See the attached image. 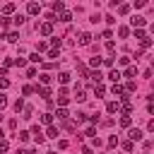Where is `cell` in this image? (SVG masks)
I'll return each instance as SVG.
<instances>
[{"label": "cell", "instance_id": "1", "mask_svg": "<svg viewBox=\"0 0 154 154\" xmlns=\"http://www.w3.org/2000/svg\"><path fill=\"white\" fill-rule=\"evenodd\" d=\"M128 137H130L132 142H140V140H142V130H140V128H132V130L128 132Z\"/></svg>", "mask_w": 154, "mask_h": 154}, {"label": "cell", "instance_id": "2", "mask_svg": "<svg viewBox=\"0 0 154 154\" xmlns=\"http://www.w3.org/2000/svg\"><path fill=\"white\" fill-rule=\"evenodd\" d=\"M121 77H123V75H121V72H118V70H116V68H113V70H111V72H108V80H111V82H113V84H118V82H121Z\"/></svg>", "mask_w": 154, "mask_h": 154}, {"label": "cell", "instance_id": "3", "mask_svg": "<svg viewBox=\"0 0 154 154\" xmlns=\"http://www.w3.org/2000/svg\"><path fill=\"white\" fill-rule=\"evenodd\" d=\"M38 31H41L44 36H51V34H53V24H51V22H46V24L38 27Z\"/></svg>", "mask_w": 154, "mask_h": 154}, {"label": "cell", "instance_id": "4", "mask_svg": "<svg viewBox=\"0 0 154 154\" xmlns=\"http://www.w3.org/2000/svg\"><path fill=\"white\" fill-rule=\"evenodd\" d=\"M27 12L29 15H38V12H41V5H38V3H29L27 5Z\"/></svg>", "mask_w": 154, "mask_h": 154}, {"label": "cell", "instance_id": "5", "mask_svg": "<svg viewBox=\"0 0 154 154\" xmlns=\"http://www.w3.org/2000/svg\"><path fill=\"white\" fill-rule=\"evenodd\" d=\"M106 111H108V113H118V111H121V104H118V101H111V104L106 106Z\"/></svg>", "mask_w": 154, "mask_h": 154}, {"label": "cell", "instance_id": "6", "mask_svg": "<svg viewBox=\"0 0 154 154\" xmlns=\"http://www.w3.org/2000/svg\"><path fill=\"white\" fill-rule=\"evenodd\" d=\"M130 24H132V27H137V29L145 27V17H132V19H130Z\"/></svg>", "mask_w": 154, "mask_h": 154}, {"label": "cell", "instance_id": "7", "mask_svg": "<svg viewBox=\"0 0 154 154\" xmlns=\"http://www.w3.org/2000/svg\"><path fill=\"white\" fill-rule=\"evenodd\" d=\"M55 116H58V121H60V123H65V121H68V116H70V113H68L65 108H58V113H55Z\"/></svg>", "mask_w": 154, "mask_h": 154}, {"label": "cell", "instance_id": "8", "mask_svg": "<svg viewBox=\"0 0 154 154\" xmlns=\"http://www.w3.org/2000/svg\"><path fill=\"white\" fill-rule=\"evenodd\" d=\"M92 44V34H82L80 36V46H89Z\"/></svg>", "mask_w": 154, "mask_h": 154}, {"label": "cell", "instance_id": "9", "mask_svg": "<svg viewBox=\"0 0 154 154\" xmlns=\"http://www.w3.org/2000/svg\"><path fill=\"white\" fill-rule=\"evenodd\" d=\"M38 92V96H44V99H51V89L48 87H41V89H36Z\"/></svg>", "mask_w": 154, "mask_h": 154}, {"label": "cell", "instance_id": "10", "mask_svg": "<svg viewBox=\"0 0 154 154\" xmlns=\"http://www.w3.org/2000/svg\"><path fill=\"white\" fill-rule=\"evenodd\" d=\"M41 123H44V125H51V123H53V113H44V116H41Z\"/></svg>", "mask_w": 154, "mask_h": 154}, {"label": "cell", "instance_id": "11", "mask_svg": "<svg viewBox=\"0 0 154 154\" xmlns=\"http://www.w3.org/2000/svg\"><path fill=\"white\" fill-rule=\"evenodd\" d=\"M89 77H92V80H94V82H96V84H101V80H104V75H101V72H99V70H96V72H92V75H89Z\"/></svg>", "mask_w": 154, "mask_h": 154}, {"label": "cell", "instance_id": "12", "mask_svg": "<svg viewBox=\"0 0 154 154\" xmlns=\"http://www.w3.org/2000/svg\"><path fill=\"white\" fill-rule=\"evenodd\" d=\"M51 7H53L55 12H65V3H60V0H58V3H53Z\"/></svg>", "mask_w": 154, "mask_h": 154}, {"label": "cell", "instance_id": "13", "mask_svg": "<svg viewBox=\"0 0 154 154\" xmlns=\"http://www.w3.org/2000/svg\"><path fill=\"white\" fill-rule=\"evenodd\" d=\"M113 94H118L121 99H123V96H125V89H123L121 84H113Z\"/></svg>", "mask_w": 154, "mask_h": 154}, {"label": "cell", "instance_id": "14", "mask_svg": "<svg viewBox=\"0 0 154 154\" xmlns=\"http://www.w3.org/2000/svg\"><path fill=\"white\" fill-rule=\"evenodd\" d=\"M46 137H51V140H53V137H58V128H53V125H51V128L46 130Z\"/></svg>", "mask_w": 154, "mask_h": 154}, {"label": "cell", "instance_id": "15", "mask_svg": "<svg viewBox=\"0 0 154 154\" xmlns=\"http://www.w3.org/2000/svg\"><path fill=\"white\" fill-rule=\"evenodd\" d=\"M123 75H125V77H137V68H132V65H130V68H128Z\"/></svg>", "mask_w": 154, "mask_h": 154}, {"label": "cell", "instance_id": "16", "mask_svg": "<svg viewBox=\"0 0 154 154\" xmlns=\"http://www.w3.org/2000/svg\"><path fill=\"white\" fill-rule=\"evenodd\" d=\"M121 125H123V128H130V125H132V118H130V116H123V118H121Z\"/></svg>", "mask_w": 154, "mask_h": 154}, {"label": "cell", "instance_id": "17", "mask_svg": "<svg viewBox=\"0 0 154 154\" xmlns=\"http://www.w3.org/2000/svg\"><path fill=\"white\" fill-rule=\"evenodd\" d=\"M58 80H60L63 84H68L70 82V72H60V75H58Z\"/></svg>", "mask_w": 154, "mask_h": 154}, {"label": "cell", "instance_id": "18", "mask_svg": "<svg viewBox=\"0 0 154 154\" xmlns=\"http://www.w3.org/2000/svg\"><path fill=\"white\" fill-rule=\"evenodd\" d=\"M94 94H96V96H104V94H106L104 84H96V87H94Z\"/></svg>", "mask_w": 154, "mask_h": 154}, {"label": "cell", "instance_id": "19", "mask_svg": "<svg viewBox=\"0 0 154 154\" xmlns=\"http://www.w3.org/2000/svg\"><path fill=\"white\" fill-rule=\"evenodd\" d=\"M5 38H7V41H10V44H15V41H17V38H19V34H17V31H10V34H7Z\"/></svg>", "mask_w": 154, "mask_h": 154}, {"label": "cell", "instance_id": "20", "mask_svg": "<svg viewBox=\"0 0 154 154\" xmlns=\"http://www.w3.org/2000/svg\"><path fill=\"white\" fill-rule=\"evenodd\" d=\"M84 121H87V116H84V113H77V116H75V123H77V125H82Z\"/></svg>", "mask_w": 154, "mask_h": 154}, {"label": "cell", "instance_id": "21", "mask_svg": "<svg viewBox=\"0 0 154 154\" xmlns=\"http://www.w3.org/2000/svg\"><path fill=\"white\" fill-rule=\"evenodd\" d=\"M60 44H63V41H60L58 36H53V38H51V46H53V51H55V48H60Z\"/></svg>", "mask_w": 154, "mask_h": 154}, {"label": "cell", "instance_id": "22", "mask_svg": "<svg viewBox=\"0 0 154 154\" xmlns=\"http://www.w3.org/2000/svg\"><path fill=\"white\" fill-rule=\"evenodd\" d=\"M75 99H77V101H84V99H87V94H84L82 89H77V94H75Z\"/></svg>", "mask_w": 154, "mask_h": 154}, {"label": "cell", "instance_id": "23", "mask_svg": "<svg viewBox=\"0 0 154 154\" xmlns=\"http://www.w3.org/2000/svg\"><path fill=\"white\" fill-rule=\"evenodd\" d=\"M3 12H5V15H10V12H15V5H12V3H7V5H3Z\"/></svg>", "mask_w": 154, "mask_h": 154}, {"label": "cell", "instance_id": "24", "mask_svg": "<svg viewBox=\"0 0 154 154\" xmlns=\"http://www.w3.org/2000/svg\"><path fill=\"white\" fill-rule=\"evenodd\" d=\"M70 19H72L70 12H60V22H70Z\"/></svg>", "mask_w": 154, "mask_h": 154}, {"label": "cell", "instance_id": "25", "mask_svg": "<svg viewBox=\"0 0 154 154\" xmlns=\"http://www.w3.org/2000/svg\"><path fill=\"white\" fill-rule=\"evenodd\" d=\"M31 113H34V108L31 106H24V116H22V118H31Z\"/></svg>", "mask_w": 154, "mask_h": 154}, {"label": "cell", "instance_id": "26", "mask_svg": "<svg viewBox=\"0 0 154 154\" xmlns=\"http://www.w3.org/2000/svg\"><path fill=\"white\" fill-rule=\"evenodd\" d=\"M29 60H31V63H41V55H38V53H31Z\"/></svg>", "mask_w": 154, "mask_h": 154}, {"label": "cell", "instance_id": "27", "mask_svg": "<svg viewBox=\"0 0 154 154\" xmlns=\"http://www.w3.org/2000/svg\"><path fill=\"white\" fill-rule=\"evenodd\" d=\"M118 34H121V38H125V36L130 34V29H128V27H121V29H118Z\"/></svg>", "mask_w": 154, "mask_h": 154}, {"label": "cell", "instance_id": "28", "mask_svg": "<svg viewBox=\"0 0 154 154\" xmlns=\"http://www.w3.org/2000/svg\"><path fill=\"white\" fill-rule=\"evenodd\" d=\"M7 147H10V145H7V140L3 137V140H0V152H7Z\"/></svg>", "mask_w": 154, "mask_h": 154}, {"label": "cell", "instance_id": "29", "mask_svg": "<svg viewBox=\"0 0 154 154\" xmlns=\"http://www.w3.org/2000/svg\"><path fill=\"white\" fill-rule=\"evenodd\" d=\"M140 46H142V48H149V46H152V38H142Z\"/></svg>", "mask_w": 154, "mask_h": 154}, {"label": "cell", "instance_id": "30", "mask_svg": "<svg viewBox=\"0 0 154 154\" xmlns=\"http://www.w3.org/2000/svg\"><path fill=\"white\" fill-rule=\"evenodd\" d=\"M24 19H27L24 15H17V17H15V24H24Z\"/></svg>", "mask_w": 154, "mask_h": 154}, {"label": "cell", "instance_id": "31", "mask_svg": "<svg viewBox=\"0 0 154 154\" xmlns=\"http://www.w3.org/2000/svg\"><path fill=\"white\" fill-rule=\"evenodd\" d=\"M15 65H19V68H24V65H27V58H17V60H15Z\"/></svg>", "mask_w": 154, "mask_h": 154}, {"label": "cell", "instance_id": "32", "mask_svg": "<svg viewBox=\"0 0 154 154\" xmlns=\"http://www.w3.org/2000/svg\"><path fill=\"white\" fill-rule=\"evenodd\" d=\"M89 65H92V68H99V65H101V58H92Z\"/></svg>", "mask_w": 154, "mask_h": 154}, {"label": "cell", "instance_id": "33", "mask_svg": "<svg viewBox=\"0 0 154 154\" xmlns=\"http://www.w3.org/2000/svg\"><path fill=\"white\" fill-rule=\"evenodd\" d=\"M118 12H121V15H128V12H130V5H121Z\"/></svg>", "mask_w": 154, "mask_h": 154}, {"label": "cell", "instance_id": "34", "mask_svg": "<svg viewBox=\"0 0 154 154\" xmlns=\"http://www.w3.org/2000/svg\"><path fill=\"white\" fill-rule=\"evenodd\" d=\"M19 140L27 142V140H29V132H27V130H22V132H19Z\"/></svg>", "mask_w": 154, "mask_h": 154}, {"label": "cell", "instance_id": "35", "mask_svg": "<svg viewBox=\"0 0 154 154\" xmlns=\"http://www.w3.org/2000/svg\"><path fill=\"white\" fill-rule=\"evenodd\" d=\"M22 108H24V101H22V99L15 101V111H22Z\"/></svg>", "mask_w": 154, "mask_h": 154}, {"label": "cell", "instance_id": "36", "mask_svg": "<svg viewBox=\"0 0 154 154\" xmlns=\"http://www.w3.org/2000/svg\"><path fill=\"white\" fill-rule=\"evenodd\" d=\"M135 38H140V41H142V38H147V36H145V31H142V29H137V31H135Z\"/></svg>", "mask_w": 154, "mask_h": 154}, {"label": "cell", "instance_id": "37", "mask_svg": "<svg viewBox=\"0 0 154 154\" xmlns=\"http://www.w3.org/2000/svg\"><path fill=\"white\" fill-rule=\"evenodd\" d=\"M5 106H7V99H5V96H3V94H0V111H3Z\"/></svg>", "mask_w": 154, "mask_h": 154}, {"label": "cell", "instance_id": "38", "mask_svg": "<svg viewBox=\"0 0 154 154\" xmlns=\"http://www.w3.org/2000/svg\"><path fill=\"white\" fill-rule=\"evenodd\" d=\"M101 63H104V65H108V68H113V58H104Z\"/></svg>", "mask_w": 154, "mask_h": 154}, {"label": "cell", "instance_id": "39", "mask_svg": "<svg viewBox=\"0 0 154 154\" xmlns=\"http://www.w3.org/2000/svg\"><path fill=\"white\" fill-rule=\"evenodd\" d=\"M108 145H111V147H116V145H118V137H116V135H113V137H108Z\"/></svg>", "mask_w": 154, "mask_h": 154}, {"label": "cell", "instance_id": "40", "mask_svg": "<svg viewBox=\"0 0 154 154\" xmlns=\"http://www.w3.org/2000/svg\"><path fill=\"white\" fill-rule=\"evenodd\" d=\"M7 87H10V82H7V80H0V89H7Z\"/></svg>", "mask_w": 154, "mask_h": 154}, {"label": "cell", "instance_id": "41", "mask_svg": "<svg viewBox=\"0 0 154 154\" xmlns=\"http://www.w3.org/2000/svg\"><path fill=\"white\" fill-rule=\"evenodd\" d=\"M84 154H94V152H92V149H89V147H84Z\"/></svg>", "mask_w": 154, "mask_h": 154}, {"label": "cell", "instance_id": "42", "mask_svg": "<svg viewBox=\"0 0 154 154\" xmlns=\"http://www.w3.org/2000/svg\"><path fill=\"white\" fill-rule=\"evenodd\" d=\"M3 135H5V132H3V130H0V140H3Z\"/></svg>", "mask_w": 154, "mask_h": 154}, {"label": "cell", "instance_id": "43", "mask_svg": "<svg viewBox=\"0 0 154 154\" xmlns=\"http://www.w3.org/2000/svg\"><path fill=\"white\" fill-rule=\"evenodd\" d=\"M48 154H58V152H48Z\"/></svg>", "mask_w": 154, "mask_h": 154}]
</instances>
